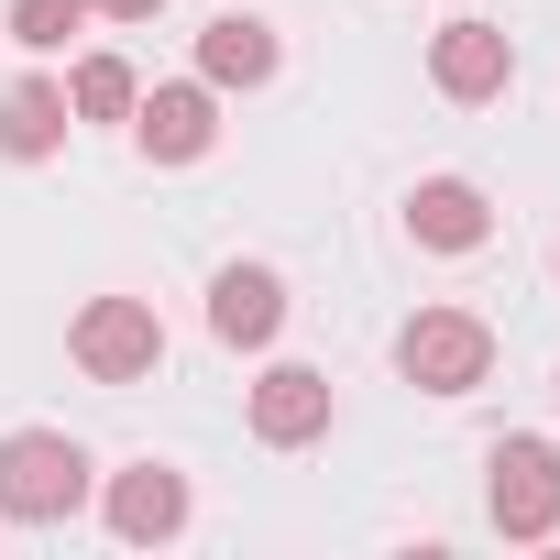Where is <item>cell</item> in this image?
<instances>
[{"mask_svg": "<svg viewBox=\"0 0 560 560\" xmlns=\"http://www.w3.org/2000/svg\"><path fill=\"white\" fill-rule=\"evenodd\" d=\"M89 505V451L67 429H12L0 440V516L12 527H67Z\"/></svg>", "mask_w": 560, "mask_h": 560, "instance_id": "1", "label": "cell"}, {"mask_svg": "<svg viewBox=\"0 0 560 560\" xmlns=\"http://www.w3.org/2000/svg\"><path fill=\"white\" fill-rule=\"evenodd\" d=\"M396 374H407L418 396H472V385L494 374V330H483L472 308H418V319L396 330Z\"/></svg>", "mask_w": 560, "mask_h": 560, "instance_id": "2", "label": "cell"}, {"mask_svg": "<svg viewBox=\"0 0 560 560\" xmlns=\"http://www.w3.org/2000/svg\"><path fill=\"white\" fill-rule=\"evenodd\" d=\"M67 352H78L89 385H143V374L165 363V319H154L143 298H89L78 330H67Z\"/></svg>", "mask_w": 560, "mask_h": 560, "instance_id": "3", "label": "cell"}, {"mask_svg": "<svg viewBox=\"0 0 560 560\" xmlns=\"http://www.w3.org/2000/svg\"><path fill=\"white\" fill-rule=\"evenodd\" d=\"M483 472H494L483 505H494L505 538H549V527H560V462H549V440H494Z\"/></svg>", "mask_w": 560, "mask_h": 560, "instance_id": "4", "label": "cell"}, {"mask_svg": "<svg viewBox=\"0 0 560 560\" xmlns=\"http://www.w3.org/2000/svg\"><path fill=\"white\" fill-rule=\"evenodd\" d=\"M132 143H143L154 165H198V154L220 143V89H209V78H176V89L132 100Z\"/></svg>", "mask_w": 560, "mask_h": 560, "instance_id": "5", "label": "cell"}, {"mask_svg": "<svg viewBox=\"0 0 560 560\" xmlns=\"http://www.w3.org/2000/svg\"><path fill=\"white\" fill-rule=\"evenodd\" d=\"M429 78H440V100H505V78H516V34L505 23H451L440 45H429Z\"/></svg>", "mask_w": 560, "mask_h": 560, "instance_id": "6", "label": "cell"}, {"mask_svg": "<svg viewBox=\"0 0 560 560\" xmlns=\"http://www.w3.org/2000/svg\"><path fill=\"white\" fill-rule=\"evenodd\" d=\"M209 330L231 352H264L275 330H287V275L275 264H220V287H209Z\"/></svg>", "mask_w": 560, "mask_h": 560, "instance_id": "7", "label": "cell"}, {"mask_svg": "<svg viewBox=\"0 0 560 560\" xmlns=\"http://www.w3.org/2000/svg\"><path fill=\"white\" fill-rule=\"evenodd\" d=\"M319 429H330V374L275 363V374L253 385V440H264V451H308Z\"/></svg>", "mask_w": 560, "mask_h": 560, "instance_id": "8", "label": "cell"}, {"mask_svg": "<svg viewBox=\"0 0 560 560\" xmlns=\"http://www.w3.org/2000/svg\"><path fill=\"white\" fill-rule=\"evenodd\" d=\"M176 527H187V472H176V462H132V472H110V538L154 549V538H176Z\"/></svg>", "mask_w": 560, "mask_h": 560, "instance_id": "9", "label": "cell"}, {"mask_svg": "<svg viewBox=\"0 0 560 560\" xmlns=\"http://www.w3.org/2000/svg\"><path fill=\"white\" fill-rule=\"evenodd\" d=\"M407 231H418L429 253H472V242L494 231V209H483L472 176H418V187H407Z\"/></svg>", "mask_w": 560, "mask_h": 560, "instance_id": "10", "label": "cell"}, {"mask_svg": "<svg viewBox=\"0 0 560 560\" xmlns=\"http://www.w3.org/2000/svg\"><path fill=\"white\" fill-rule=\"evenodd\" d=\"M67 132H78V110H67L56 78H12V89H0V154H12V165H45Z\"/></svg>", "mask_w": 560, "mask_h": 560, "instance_id": "11", "label": "cell"}, {"mask_svg": "<svg viewBox=\"0 0 560 560\" xmlns=\"http://www.w3.org/2000/svg\"><path fill=\"white\" fill-rule=\"evenodd\" d=\"M275 56H287V45H275V23H253V12H220V23L198 34V78H209V89H264Z\"/></svg>", "mask_w": 560, "mask_h": 560, "instance_id": "12", "label": "cell"}, {"mask_svg": "<svg viewBox=\"0 0 560 560\" xmlns=\"http://www.w3.org/2000/svg\"><path fill=\"white\" fill-rule=\"evenodd\" d=\"M132 100H143V78L121 56H78V78H67V110L78 121H132Z\"/></svg>", "mask_w": 560, "mask_h": 560, "instance_id": "13", "label": "cell"}, {"mask_svg": "<svg viewBox=\"0 0 560 560\" xmlns=\"http://www.w3.org/2000/svg\"><path fill=\"white\" fill-rule=\"evenodd\" d=\"M78 23H89V0H12V45L23 56H56Z\"/></svg>", "mask_w": 560, "mask_h": 560, "instance_id": "14", "label": "cell"}, {"mask_svg": "<svg viewBox=\"0 0 560 560\" xmlns=\"http://www.w3.org/2000/svg\"><path fill=\"white\" fill-rule=\"evenodd\" d=\"M89 12H110V23H154L165 0H89Z\"/></svg>", "mask_w": 560, "mask_h": 560, "instance_id": "15", "label": "cell"}]
</instances>
